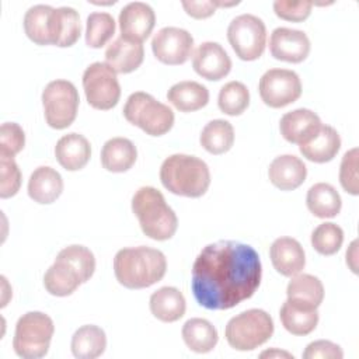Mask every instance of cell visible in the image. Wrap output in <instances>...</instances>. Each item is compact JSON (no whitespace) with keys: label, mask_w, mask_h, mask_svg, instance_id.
Segmentation results:
<instances>
[{"label":"cell","mask_w":359,"mask_h":359,"mask_svg":"<svg viewBox=\"0 0 359 359\" xmlns=\"http://www.w3.org/2000/svg\"><path fill=\"white\" fill-rule=\"evenodd\" d=\"M0 174H1V182H0V196L1 198H10L14 196L20 187H21V172L14 161V157L8 156H0Z\"/></svg>","instance_id":"cell-40"},{"label":"cell","mask_w":359,"mask_h":359,"mask_svg":"<svg viewBox=\"0 0 359 359\" xmlns=\"http://www.w3.org/2000/svg\"><path fill=\"white\" fill-rule=\"evenodd\" d=\"M194 70L203 79L217 81L231 70V59L217 42H202L192 56Z\"/></svg>","instance_id":"cell-15"},{"label":"cell","mask_w":359,"mask_h":359,"mask_svg":"<svg viewBox=\"0 0 359 359\" xmlns=\"http://www.w3.org/2000/svg\"><path fill=\"white\" fill-rule=\"evenodd\" d=\"M150 311L163 323H174L185 314L187 303L184 294L172 286H163L150 296Z\"/></svg>","instance_id":"cell-24"},{"label":"cell","mask_w":359,"mask_h":359,"mask_svg":"<svg viewBox=\"0 0 359 359\" xmlns=\"http://www.w3.org/2000/svg\"><path fill=\"white\" fill-rule=\"evenodd\" d=\"M182 7L188 15L194 18H208L216 11V1H182Z\"/></svg>","instance_id":"cell-44"},{"label":"cell","mask_w":359,"mask_h":359,"mask_svg":"<svg viewBox=\"0 0 359 359\" xmlns=\"http://www.w3.org/2000/svg\"><path fill=\"white\" fill-rule=\"evenodd\" d=\"M344 241L342 229L331 222L318 224L311 233V245L321 255H332L339 251Z\"/></svg>","instance_id":"cell-38"},{"label":"cell","mask_w":359,"mask_h":359,"mask_svg":"<svg viewBox=\"0 0 359 359\" xmlns=\"http://www.w3.org/2000/svg\"><path fill=\"white\" fill-rule=\"evenodd\" d=\"M280 321L286 331L293 335H307L317 327V309H303L289 303L287 300L280 307Z\"/></svg>","instance_id":"cell-33"},{"label":"cell","mask_w":359,"mask_h":359,"mask_svg":"<svg viewBox=\"0 0 359 359\" xmlns=\"http://www.w3.org/2000/svg\"><path fill=\"white\" fill-rule=\"evenodd\" d=\"M55 156L65 170L77 171L88 163L91 157V146L83 135L72 132L56 142Z\"/></svg>","instance_id":"cell-20"},{"label":"cell","mask_w":359,"mask_h":359,"mask_svg":"<svg viewBox=\"0 0 359 359\" xmlns=\"http://www.w3.org/2000/svg\"><path fill=\"white\" fill-rule=\"evenodd\" d=\"M53 7L36 4L27 10L24 15V29L27 36L36 45H50L49 22Z\"/></svg>","instance_id":"cell-34"},{"label":"cell","mask_w":359,"mask_h":359,"mask_svg":"<svg viewBox=\"0 0 359 359\" xmlns=\"http://www.w3.org/2000/svg\"><path fill=\"white\" fill-rule=\"evenodd\" d=\"M199 142L206 151L223 154L229 151L234 143L233 125L224 119H213L202 129Z\"/></svg>","instance_id":"cell-32"},{"label":"cell","mask_w":359,"mask_h":359,"mask_svg":"<svg viewBox=\"0 0 359 359\" xmlns=\"http://www.w3.org/2000/svg\"><path fill=\"white\" fill-rule=\"evenodd\" d=\"M272 334V317L261 309H250L231 317L224 330L229 345L237 351H252L265 344Z\"/></svg>","instance_id":"cell-7"},{"label":"cell","mask_w":359,"mask_h":359,"mask_svg":"<svg viewBox=\"0 0 359 359\" xmlns=\"http://www.w3.org/2000/svg\"><path fill=\"white\" fill-rule=\"evenodd\" d=\"M307 175L304 163L293 154H282L272 160L268 168L269 181L282 191H292L300 187Z\"/></svg>","instance_id":"cell-18"},{"label":"cell","mask_w":359,"mask_h":359,"mask_svg":"<svg viewBox=\"0 0 359 359\" xmlns=\"http://www.w3.org/2000/svg\"><path fill=\"white\" fill-rule=\"evenodd\" d=\"M70 348L77 359H95L107 348L105 332L93 324L83 325L73 334Z\"/></svg>","instance_id":"cell-29"},{"label":"cell","mask_w":359,"mask_h":359,"mask_svg":"<svg viewBox=\"0 0 359 359\" xmlns=\"http://www.w3.org/2000/svg\"><path fill=\"white\" fill-rule=\"evenodd\" d=\"M250 104V91L241 81H229L220 91L217 98L219 109L230 116L241 115Z\"/></svg>","instance_id":"cell-35"},{"label":"cell","mask_w":359,"mask_h":359,"mask_svg":"<svg viewBox=\"0 0 359 359\" xmlns=\"http://www.w3.org/2000/svg\"><path fill=\"white\" fill-rule=\"evenodd\" d=\"M269 50L278 60L300 63L310 53V39L300 29L279 27L271 34Z\"/></svg>","instance_id":"cell-14"},{"label":"cell","mask_w":359,"mask_h":359,"mask_svg":"<svg viewBox=\"0 0 359 359\" xmlns=\"http://www.w3.org/2000/svg\"><path fill=\"white\" fill-rule=\"evenodd\" d=\"M132 212L137 217L142 231L153 240H168L177 231V215L154 187H142L135 192Z\"/></svg>","instance_id":"cell-4"},{"label":"cell","mask_w":359,"mask_h":359,"mask_svg":"<svg viewBox=\"0 0 359 359\" xmlns=\"http://www.w3.org/2000/svg\"><path fill=\"white\" fill-rule=\"evenodd\" d=\"M269 257L273 268L283 276H294L300 273L306 265L304 250L302 244L292 237L276 238L269 248Z\"/></svg>","instance_id":"cell-17"},{"label":"cell","mask_w":359,"mask_h":359,"mask_svg":"<svg viewBox=\"0 0 359 359\" xmlns=\"http://www.w3.org/2000/svg\"><path fill=\"white\" fill-rule=\"evenodd\" d=\"M81 280L77 272L63 261L55 259L53 265L48 268L43 276V286L45 289L53 296H69L72 294L79 286Z\"/></svg>","instance_id":"cell-31"},{"label":"cell","mask_w":359,"mask_h":359,"mask_svg":"<svg viewBox=\"0 0 359 359\" xmlns=\"http://www.w3.org/2000/svg\"><path fill=\"white\" fill-rule=\"evenodd\" d=\"M182 339L191 351L196 353H206L216 346L219 335L210 321L195 317L189 318L182 325Z\"/></svg>","instance_id":"cell-30"},{"label":"cell","mask_w":359,"mask_h":359,"mask_svg":"<svg viewBox=\"0 0 359 359\" xmlns=\"http://www.w3.org/2000/svg\"><path fill=\"white\" fill-rule=\"evenodd\" d=\"M167 100L182 112H192L203 108L209 102V90L192 80H184L170 87Z\"/></svg>","instance_id":"cell-27"},{"label":"cell","mask_w":359,"mask_h":359,"mask_svg":"<svg viewBox=\"0 0 359 359\" xmlns=\"http://www.w3.org/2000/svg\"><path fill=\"white\" fill-rule=\"evenodd\" d=\"M160 180L164 188L175 195L199 198L210 185V171L203 160L178 153L163 161Z\"/></svg>","instance_id":"cell-3"},{"label":"cell","mask_w":359,"mask_h":359,"mask_svg":"<svg viewBox=\"0 0 359 359\" xmlns=\"http://www.w3.org/2000/svg\"><path fill=\"white\" fill-rule=\"evenodd\" d=\"M144 57L143 45L118 36L105 50L107 65L115 73H130L136 70Z\"/></svg>","instance_id":"cell-22"},{"label":"cell","mask_w":359,"mask_h":359,"mask_svg":"<svg viewBox=\"0 0 359 359\" xmlns=\"http://www.w3.org/2000/svg\"><path fill=\"white\" fill-rule=\"evenodd\" d=\"M306 203L309 210L320 219L335 217L342 206L338 191L327 182H317L310 187L307 191Z\"/></svg>","instance_id":"cell-28"},{"label":"cell","mask_w":359,"mask_h":359,"mask_svg":"<svg viewBox=\"0 0 359 359\" xmlns=\"http://www.w3.org/2000/svg\"><path fill=\"white\" fill-rule=\"evenodd\" d=\"M79 93L69 80H53L42 91L46 123L53 129H65L73 123L79 109Z\"/></svg>","instance_id":"cell-8"},{"label":"cell","mask_w":359,"mask_h":359,"mask_svg":"<svg viewBox=\"0 0 359 359\" xmlns=\"http://www.w3.org/2000/svg\"><path fill=\"white\" fill-rule=\"evenodd\" d=\"M25 133L15 122H4L0 128V156L14 157L24 149Z\"/></svg>","instance_id":"cell-39"},{"label":"cell","mask_w":359,"mask_h":359,"mask_svg":"<svg viewBox=\"0 0 359 359\" xmlns=\"http://www.w3.org/2000/svg\"><path fill=\"white\" fill-rule=\"evenodd\" d=\"M313 3L306 0H276L273 1L275 14L286 21L299 22L306 20L311 13Z\"/></svg>","instance_id":"cell-41"},{"label":"cell","mask_w":359,"mask_h":359,"mask_svg":"<svg viewBox=\"0 0 359 359\" xmlns=\"http://www.w3.org/2000/svg\"><path fill=\"white\" fill-rule=\"evenodd\" d=\"M81 34L80 15L73 7L53 8L49 22L50 45L66 48L77 42Z\"/></svg>","instance_id":"cell-19"},{"label":"cell","mask_w":359,"mask_h":359,"mask_svg":"<svg viewBox=\"0 0 359 359\" xmlns=\"http://www.w3.org/2000/svg\"><path fill=\"white\" fill-rule=\"evenodd\" d=\"M339 182L351 195H358V149L353 147L342 157L339 167Z\"/></svg>","instance_id":"cell-42"},{"label":"cell","mask_w":359,"mask_h":359,"mask_svg":"<svg viewBox=\"0 0 359 359\" xmlns=\"http://www.w3.org/2000/svg\"><path fill=\"white\" fill-rule=\"evenodd\" d=\"M63 191L62 175L52 167L41 165L35 168L28 180V195L38 203L55 202Z\"/></svg>","instance_id":"cell-23"},{"label":"cell","mask_w":359,"mask_h":359,"mask_svg":"<svg viewBox=\"0 0 359 359\" xmlns=\"http://www.w3.org/2000/svg\"><path fill=\"white\" fill-rule=\"evenodd\" d=\"M115 34V20L109 13L95 11L87 17L86 43L90 48H102Z\"/></svg>","instance_id":"cell-37"},{"label":"cell","mask_w":359,"mask_h":359,"mask_svg":"<svg viewBox=\"0 0 359 359\" xmlns=\"http://www.w3.org/2000/svg\"><path fill=\"white\" fill-rule=\"evenodd\" d=\"M227 39L241 60H255L265 50L266 27L257 15L241 14L229 24Z\"/></svg>","instance_id":"cell-9"},{"label":"cell","mask_w":359,"mask_h":359,"mask_svg":"<svg viewBox=\"0 0 359 359\" xmlns=\"http://www.w3.org/2000/svg\"><path fill=\"white\" fill-rule=\"evenodd\" d=\"M118 22L122 38L142 43L154 28L156 14L147 3L132 1L121 10Z\"/></svg>","instance_id":"cell-13"},{"label":"cell","mask_w":359,"mask_h":359,"mask_svg":"<svg viewBox=\"0 0 359 359\" xmlns=\"http://www.w3.org/2000/svg\"><path fill=\"white\" fill-rule=\"evenodd\" d=\"M136 157V146L126 137H112L104 143L101 150V164L111 172L128 171Z\"/></svg>","instance_id":"cell-26"},{"label":"cell","mask_w":359,"mask_h":359,"mask_svg":"<svg viewBox=\"0 0 359 359\" xmlns=\"http://www.w3.org/2000/svg\"><path fill=\"white\" fill-rule=\"evenodd\" d=\"M287 302L303 307V309H317L324 299V286L321 280L310 273H297L292 276L286 287Z\"/></svg>","instance_id":"cell-21"},{"label":"cell","mask_w":359,"mask_h":359,"mask_svg":"<svg viewBox=\"0 0 359 359\" xmlns=\"http://www.w3.org/2000/svg\"><path fill=\"white\" fill-rule=\"evenodd\" d=\"M320 116L307 108L286 112L279 122L280 135L290 143L304 144L310 142L321 128Z\"/></svg>","instance_id":"cell-16"},{"label":"cell","mask_w":359,"mask_h":359,"mask_svg":"<svg viewBox=\"0 0 359 359\" xmlns=\"http://www.w3.org/2000/svg\"><path fill=\"white\" fill-rule=\"evenodd\" d=\"M261 100L271 108H282L302 95V83L296 72L269 69L259 79Z\"/></svg>","instance_id":"cell-11"},{"label":"cell","mask_w":359,"mask_h":359,"mask_svg":"<svg viewBox=\"0 0 359 359\" xmlns=\"http://www.w3.org/2000/svg\"><path fill=\"white\" fill-rule=\"evenodd\" d=\"M123 116L150 136H161L174 125L172 109L144 91H136L128 97Z\"/></svg>","instance_id":"cell-6"},{"label":"cell","mask_w":359,"mask_h":359,"mask_svg":"<svg viewBox=\"0 0 359 359\" xmlns=\"http://www.w3.org/2000/svg\"><path fill=\"white\" fill-rule=\"evenodd\" d=\"M342 356L341 346L327 339L310 342L303 352L304 359H342Z\"/></svg>","instance_id":"cell-43"},{"label":"cell","mask_w":359,"mask_h":359,"mask_svg":"<svg viewBox=\"0 0 359 359\" xmlns=\"http://www.w3.org/2000/svg\"><path fill=\"white\" fill-rule=\"evenodd\" d=\"M57 261H63L70 265L79 275L81 283L90 280L95 271V258L94 254L84 245L73 244L65 247L56 255Z\"/></svg>","instance_id":"cell-36"},{"label":"cell","mask_w":359,"mask_h":359,"mask_svg":"<svg viewBox=\"0 0 359 359\" xmlns=\"http://www.w3.org/2000/svg\"><path fill=\"white\" fill-rule=\"evenodd\" d=\"M341 147V137L338 132L330 125H321L317 135L307 143L300 144L299 150L310 161L327 163L331 161Z\"/></svg>","instance_id":"cell-25"},{"label":"cell","mask_w":359,"mask_h":359,"mask_svg":"<svg viewBox=\"0 0 359 359\" xmlns=\"http://www.w3.org/2000/svg\"><path fill=\"white\" fill-rule=\"evenodd\" d=\"M83 88L88 104L95 109H111L121 98L116 73L102 62H94L84 70Z\"/></svg>","instance_id":"cell-10"},{"label":"cell","mask_w":359,"mask_h":359,"mask_svg":"<svg viewBox=\"0 0 359 359\" xmlns=\"http://www.w3.org/2000/svg\"><path fill=\"white\" fill-rule=\"evenodd\" d=\"M261 276V259L251 245L222 240L203 247L195 258L191 287L202 307L229 310L257 292Z\"/></svg>","instance_id":"cell-1"},{"label":"cell","mask_w":359,"mask_h":359,"mask_svg":"<svg viewBox=\"0 0 359 359\" xmlns=\"http://www.w3.org/2000/svg\"><path fill=\"white\" fill-rule=\"evenodd\" d=\"M55 332L52 318L42 311L22 314L17 324L13 348L20 358L38 359L48 353Z\"/></svg>","instance_id":"cell-5"},{"label":"cell","mask_w":359,"mask_h":359,"mask_svg":"<svg viewBox=\"0 0 359 359\" xmlns=\"http://www.w3.org/2000/svg\"><path fill=\"white\" fill-rule=\"evenodd\" d=\"M261 358H289V359H293V355H290L289 352L286 351H279V349H269V351H265L259 355Z\"/></svg>","instance_id":"cell-45"},{"label":"cell","mask_w":359,"mask_h":359,"mask_svg":"<svg viewBox=\"0 0 359 359\" xmlns=\"http://www.w3.org/2000/svg\"><path fill=\"white\" fill-rule=\"evenodd\" d=\"M194 49L192 35L178 27H164L151 39V50L154 56L164 65L185 63Z\"/></svg>","instance_id":"cell-12"},{"label":"cell","mask_w":359,"mask_h":359,"mask_svg":"<svg viewBox=\"0 0 359 359\" xmlns=\"http://www.w3.org/2000/svg\"><path fill=\"white\" fill-rule=\"evenodd\" d=\"M167 271L165 255L151 247H126L114 258L116 280L128 289L149 287L163 279Z\"/></svg>","instance_id":"cell-2"}]
</instances>
